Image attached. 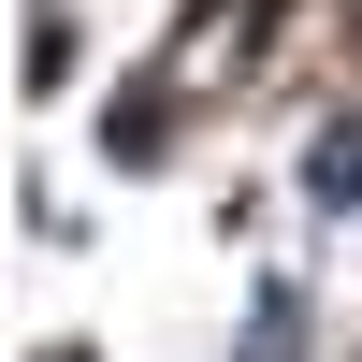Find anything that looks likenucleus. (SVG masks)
Returning a JSON list of instances; mask_svg holds the SVG:
<instances>
[{
    "mask_svg": "<svg viewBox=\"0 0 362 362\" xmlns=\"http://www.w3.org/2000/svg\"><path fill=\"white\" fill-rule=\"evenodd\" d=\"M305 189H319V203H362V131L319 145V160H305Z\"/></svg>",
    "mask_w": 362,
    "mask_h": 362,
    "instance_id": "nucleus-1",
    "label": "nucleus"
},
{
    "mask_svg": "<svg viewBox=\"0 0 362 362\" xmlns=\"http://www.w3.org/2000/svg\"><path fill=\"white\" fill-rule=\"evenodd\" d=\"M290 334H305V305L276 290V305H261V334H247V362H290Z\"/></svg>",
    "mask_w": 362,
    "mask_h": 362,
    "instance_id": "nucleus-2",
    "label": "nucleus"
}]
</instances>
